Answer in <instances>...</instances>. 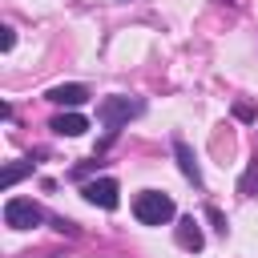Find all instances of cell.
Returning <instances> with one entry per match:
<instances>
[{
  "label": "cell",
  "mask_w": 258,
  "mask_h": 258,
  "mask_svg": "<svg viewBox=\"0 0 258 258\" xmlns=\"http://www.w3.org/2000/svg\"><path fill=\"white\" fill-rule=\"evenodd\" d=\"M141 109H145V105L133 101V97H105V101L97 105V117H101V125H105V137H101V145H97V157L117 141L121 125H129V117H137Z\"/></svg>",
  "instance_id": "cell-1"
},
{
  "label": "cell",
  "mask_w": 258,
  "mask_h": 258,
  "mask_svg": "<svg viewBox=\"0 0 258 258\" xmlns=\"http://www.w3.org/2000/svg\"><path fill=\"white\" fill-rule=\"evenodd\" d=\"M173 214H177V206H173V198L161 194V189H145V194L133 198V218H137L141 226H165Z\"/></svg>",
  "instance_id": "cell-2"
},
{
  "label": "cell",
  "mask_w": 258,
  "mask_h": 258,
  "mask_svg": "<svg viewBox=\"0 0 258 258\" xmlns=\"http://www.w3.org/2000/svg\"><path fill=\"white\" fill-rule=\"evenodd\" d=\"M44 222V210L32 202V198H8L4 202V226H12V230H32V226H40Z\"/></svg>",
  "instance_id": "cell-3"
},
{
  "label": "cell",
  "mask_w": 258,
  "mask_h": 258,
  "mask_svg": "<svg viewBox=\"0 0 258 258\" xmlns=\"http://www.w3.org/2000/svg\"><path fill=\"white\" fill-rule=\"evenodd\" d=\"M81 194H85V202H89V206H101V210H117V206H121V185H117L113 177L85 181V185H81Z\"/></svg>",
  "instance_id": "cell-4"
},
{
  "label": "cell",
  "mask_w": 258,
  "mask_h": 258,
  "mask_svg": "<svg viewBox=\"0 0 258 258\" xmlns=\"http://www.w3.org/2000/svg\"><path fill=\"white\" fill-rule=\"evenodd\" d=\"M173 238H177V246H181V250H189V254H198V250L206 246V234H202V222H198L194 214H185V218H177V226H173Z\"/></svg>",
  "instance_id": "cell-5"
},
{
  "label": "cell",
  "mask_w": 258,
  "mask_h": 258,
  "mask_svg": "<svg viewBox=\"0 0 258 258\" xmlns=\"http://www.w3.org/2000/svg\"><path fill=\"white\" fill-rule=\"evenodd\" d=\"M44 101L64 105V109H77V105H85V101H89V89H85V85H77V81H69V85H52V89L44 93Z\"/></svg>",
  "instance_id": "cell-6"
},
{
  "label": "cell",
  "mask_w": 258,
  "mask_h": 258,
  "mask_svg": "<svg viewBox=\"0 0 258 258\" xmlns=\"http://www.w3.org/2000/svg\"><path fill=\"white\" fill-rule=\"evenodd\" d=\"M173 157H177L181 177H185V181H194V185H202V169H198V157H194V149H189V141H185V137H173Z\"/></svg>",
  "instance_id": "cell-7"
},
{
  "label": "cell",
  "mask_w": 258,
  "mask_h": 258,
  "mask_svg": "<svg viewBox=\"0 0 258 258\" xmlns=\"http://www.w3.org/2000/svg\"><path fill=\"white\" fill-rule=\"evenodd\" d=\"M48 129H52L56 137H81V133L89 129V117H85V113H56V117L48 121Z\"/></svg>",
  "instance_id": "cell-8"
},
{
  "label": "cell",
  "mask_w": 258,
  "mask_h": 258,
  "mask_svg": "<svg viewBox=\"0 0 258 258\" xmlns=\"http://www.w3.org/2000/svg\"><path fill=\"white\" fill-rule=\"evenodd\" d=\"M238 194H246V198H254V194H258V157H254V165L242 173V181H238Z\"/></svg>",
  "instance_id": "cell-9"
},
{
  "label": "cell",
  "mask_w": 258,
  "mask_h": 258,
  "mask_svg": "<svg viewBox=\"0 0 258 258\" xmlns=\"http://www.w3.org/2000/svg\"><path fill=\"white\" fill-rule=\"evenodd\" d=\"M32 165H36V161H16V165H8V169H4V185H16L24 173H32Z\"/></svg>",
  "instance_id": "cell-10"
},
{
  "label": "cell",
  "mask_w": 258,
  "mask_h": 258,
  "mask_svg": "<svg viewBox=\"0 0 258 258\" xmlns=\"http://www.w3.org/2000/svg\"><path fill=\"white\" fill-rule=\"evenodd\" d=\"M234 117H238V121H254V105L238 101V105H234Z\"/></svg>",
  "instance_id": "cell-11"
},
{
  "label": "cell",
  "mask_w": 258,
  "mask_h": 258,
  "mask_svg": "<svg viewBox=\"0 0 258 258\" xmlns=\"http://www.w3.org/2000/svg\"><path fill=\"white\" fill-rule=\"evenodd\" d=\"M12 44H16V32H12V28H8V24H4V28H0V48H4V52H8V48H12Z\"/></svg>",
  "instance_id": "cell-12"
},
{
  "label": "cell",
  "mask_w": 258,
  "mask_h": 258,
  "mask_svg": "<svg viewBox=\"0 0 258 258\" xmlns=\"http://www.w3.org/2000/svg\"><path fill=\"white\" fill-rule=\"evenodd\" d=\"M206 214H210V222H214V230H218V234H226V218H222V214H218V210H214V206H210V210H206Z\"/></svg>",
  "instance_id": "cell-13"
}]
</instances>
